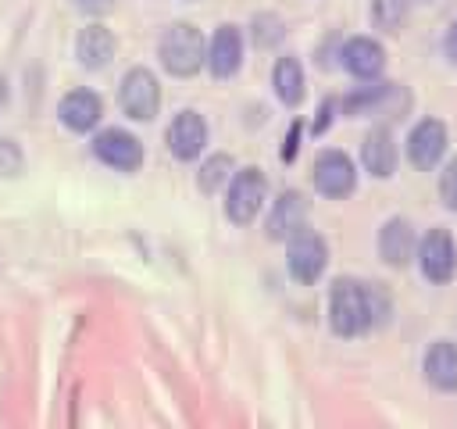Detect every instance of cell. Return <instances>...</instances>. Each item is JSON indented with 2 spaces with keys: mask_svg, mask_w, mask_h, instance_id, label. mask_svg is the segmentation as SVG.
<instances>
[{
  "mask_svg": "<svg viewBox=\"0 0 457 429\" xmlns=\"http://www.w3.org/2000/svg\"><path fill=\"white\" fill-rule=\"evenodd\" d=\"M4 100H7V79L0 75V107H4Z\"/></svg>",
  "mask_w": 457,
  "mask_h": 429,
  "instance_id": "cell-30",
  "label": "cell"
},
{
  "mask_svg": "<svg viewBox=\"0 0 457 429\" xmlns=\"http://www.w3.org/2000/svg\"><path fill=\"white\" fill-rule=\"evenodd\" d=\"M361 164L375 175V179H389L396 172V143H393V132L386 125L371 129L361 143Z\"/></svg>",
  "mask_w": 457,
  "mask_h": 429,
  "instance_id": "cell-16",
  "label": "cell"
},
{
  "mask_svg": "<svg viewBox=\"0 0 457 429\" xmlns=\"http://www.w3.org/2000/svg\"><path fill=\"white\" fill-rule=\"evenodd\" d=\"M325 265H328V247H325V240L314 229L303 225L300 232H293L286 240V268H289V275L296 282H303V286L318 282Z\"/></svg>",
  "mask_w": 457,
  "mask_h": 429,
  "instance_id": "cell-4",
  "label": "cell"
},
{
  "mask_svg": "<svg viewBox=\"0 0 457 429\" xmlns=\"http://www.w3.org/2000/svg\"><path fill=\"white\" fill-rule=\"evenodd\" d=\"M389 315L386 293L357 279H336L328 290V325L336 336H364L368 329L382 325Z\"/></svg>",
  "mask_w": 457,
  "mask_h": 429,
  "instance_id": "cell-1",
  "label": "cell"
},
{
  "mask_svg": "<svg viewBox=\"0 0 457 429\" xmlns=\"http://www.w3.org/2000/svg\"><path fill=\"white\" fill-rule=\"evenodd\" d=\"M378 254L393 268H403L414 257V229H411L407 218H389L378 229Z\"/></svg>",
  "mask_w": 457,
  "mask_h": 429,
  "instance_id": "cell-17",
  "label": "cell"
},
{
  "mask_svg": "<svg viewBox=\"0 0 457 429\" xmlns=\"http://www.w3.org/2000/svg\"><path fill=\"white\" fill-rule=\"evenodd\" d=\"M264 197H268V179H264L261 168L232 172L228 189H225V214H228V222L250 225L257 218V211L264 207Z\"/></svg>",
  "mask_w": 457,
  "mask_h": 429,
  "instance_id": "cell-3",
  "label": "cell"
},
{
  "mask_svg": "<svg viewBox=\"0 0 457 429\" xmlns=\"http://www.w3.org/2000/svg\"><path fill=\"white\" fill-rule=\"evenodd\" d=\"M443 50H446V57L457 64V18H453V25L446 29V43H443Z\"/></svg>",
  "mask_w": 457,
  "mask_h": 429,
  "instance_id": "cell-26",
  "label": "cell"
},
{
  "mask_svg": "<svg viewBox=\"0 0 457 429\" xmlns=\"http://www.w3.org/2000/svg\"><path fill=\"white\" fill-rule=\"evenodd\" d=\"M425 379L436 390H457V343L450 340H436L425 350Z\"/></svg>",
  "mask_w": 457,
  "mask_h": 429,
  "instance_id": "cell-18",
  "label": "cell"
},
{
  "mask_svg": "<svg viewBox=\"0 0 457 429\" xmlns=\"http://www.w3.org/2000/svg\"><path fill=\"white\" fill-rule=\"evenodd\" d=\"M353 186H357V168L343 150H321L314 157V189L321 197L339 200V197H350Z\"/></svg>",
  "mask_w": 457,
  "mask_h": 429,
  "instance_id": "cell-6",
  "label": "cell"
},
{
  "mask_svg": "<svg viewBox=\"0 0 457 429\" xmlns=\"http://www.w3.org/2000/svg\"><path fill=\"white\" fill-rule=\"evenodd\" d=\"M21 172V150L11 139H0V175H18Z\"/></svg>",
  "mask_w": 457,
  "mask_h": 429,
  "instance_id": "cell-25",
  "label": "cell"
},
{
  "mask_svg": "<svg viewBox=\"0 0 457 429\" xmlns=\"http://www.w3.org/2000/svg\"><path fill=\"white\" fill-rule=\"evenodd\" d=\"M418 265H421V275L428 282H450L453 272H457V247H453V236L446 229H432L425 232V240L418 243Z\"/></svg>",
  "mask_w": 457,
  "mask_h": 429,
  "instance_id": "cell-7",
  "label": "cell"
},
{
  "mask_svg": "<svg viewBox=\"0 0 457 429\" xmlns=\"http://www.w3.org/2000/svg\"><path fill=\"white\" fill-rule=\"evenodd\" d=\"M271 86H275V97L286 107H300V100L307 93V79H303L300 61L296 57H278L275 61V72H271Z\"/></svg>",
  "mask_w": 457,
  "mask_h": 429,
  "instance_id": "cell-19",
  "label": "cell"
},
{
  "mask_svg": "<svg viewBox=\"0 0 457 429\" xmlns=\"http://www.w3.org/2000/svg\"><path fill=\"white\" fill-rule=\"evenodd\" d=\"M164 139H168V150H171L175 161H196L207 147V125L196 111H179L171 118Z\"/></svg>",
  "mask_w": 457,
  "mask_h": 429,
  "instance_id": "cell-9",
  "label": "cell"
},
{
  "mask_svg": "<svg viewBox=\"0 0 457 429\" xmlns=\"http://www.w3.org/2000/svg\"><path fill=\"white\" fill-rule=\"evenodd\" d=\"M296 139H300V125H293V129H289V136H286V150H282V157H286V161L296 154Z\"/></svg>",
  "mask_w": 457,
  "mask_h": 429,
  "instance_id": "cell-27",
  "label": "cell"
},
{
  "mask_svg": "<svg viewBox=\"0 0 457 429\" xmlns=\"http://www.w3.org/2000/svg\"><path fill=\"white\" fill-rule=\"evenodd\" d=\"M232 157L228 154H211L204 164H200V175H196V182H200V189L204 193H218L228 179H232Z\"/></svg>",
  "mask_w": 457,
  "mask_h": 429,
  "instance_id": "cell-21",
  "label": "cell"
},
{
  "mask_svg": "<svg viewBox=\"0 0 457 429\" xmlns=\"http://www.w3.org/2000/svg\"><path fill=\"white\" fill-rule=\"evenodd\" d=\"M57 118L68 132H93L104 118V100L93 89H71L57 104Z\"/></svg>",
  "mask_w": 457,
  "mask_h": 429,
  "instance_id": "cell-12",
  "label": "cell"
},
{
  "mask_svg": "<svg viewBox=\"0 0 457 429\" xmlns=\"http://www.w3.org/2000/svg\"><path fill=\"white\" fill-rule=\"evenodd\" d=\"M157 54H161L164 72H171L175 79H189V75H196V72L204 68V61H207V43H204V36H200L196 25L175 21V25L164 29V36H161V43H157Z\"/></svg>",
  "mask_w": 457,
  "mask_h": 429,
  "instance_id": "cell-2",
  "label": "cell"
},
{
  "mask_svg": "<svg viewBox=\"0 0 457 429\" xmlns=\"http://www.w3.org/2000/svg\"><path fill=\"white\" fill-rule=\"evenodd\" d=\"M407 18V0H371V21L382 32H400Z\"/></svg>",
  "mask_w": 457,
  "mask_h": 429,
  "instance_id": "cell-23",
  "label": "cell"
},
{
  "mask_svg": "<svg viewBox=\"0 0 457 429\" xmlns=\"http://www.w3.org/2000/svg\"><path fill=\"white\" fill-rule=\"evenodd\" d=\"M443 154H446V125L439 118H421L411 129V136H407V157H411V164L421 168V172H428V168H436L443 161Z\"/></svg>",
  "mask_w": 457,
  "mask_h": 429,
  "instance_id": "cell-10",
  "label": "cell"
},
{
  "mask_svg": "<svg viewBox=\"0 0 457 429\" xmlns=\"http://www.w3.org/2000/svg\"><path fill=\"white\" fill-rule=\"evenodd\" d=\"M93 154L114 172H139V164H143V143L125 129L96 132L93 136Z\"/></svg>",
  "mask_w": 457,
  "mask_h": 429,
  "instance_id": "cell-8",
  "label": "cell"
},
{
  "mask_svg": "<svg viewBox=\"0 0 457 429\" xmlns=\"http://www.w3.org/2000/svg\"><path fill=\"white\" fill-rule=\"evenodd\" d=\"M118 104H121V111L129 118L150 122L157 114V107H161V86H157L154 72L150 68H129L121 86H118Z\"/></svg>",
  "mask_w": 457,
  "mask_h": 429,
  "instance_id": "cell-5",
  "label": "cell"
},
{
  "mask_svg": "<svg viewBox=\"0 0 457 429\" xmlns=\"http://www.w3.org/2000/svg\"><path fill=\"white\" fill-rule=\"evenodd\" d=\"M307 214H311V204H307V197L303 193H296V189H286V193H278V200L271 204V214H268V236L271 240H289L293 232H300L303 225H307Z\"/></svg>",
  "mask_w": 457,
  "mask_h": 429,
  "instance_id": "cell-13",
  "label": "cell"
},
{
  "mask_svg": "<svg viewBox=\"0 0 457 429\" xmlns=\"http://www.w3.org/2000/svg\"><path fill=\"white\" fill-rule=\"evenodd\" d=\"M75 4H79L82 11H93V14H96V11H107V7H111V0H75Z\"/></svg>",
  "mask_w": 457,
  "mask_h": 429,
  "instance_id": "cell-29",
  "label": "cell"
},
{
  "mask_svg": "<svg viewBox=\"0 0 457 429\" xmlns=\"http://www.w3.org/2000/svg\"><path fill=\"white\" fill-rule=\"evenodd\" d=\"M332 107H336L332 100H325V104H321V111H318V122H314V132H321V129L328 125V114H332Z\"/></svg>",
  "mask_w": 457,
  "mask_h": 429,
  "instance_id": "cell-28",
  "label": "cell"
},
{
  "mask_svg": "<svg viewBox=\"0 0 457 429\" xmlns=\"http://www.w3.org/2000/svg\"><path fill=\"white\" fill-rule=\"evenodd\" d=\"M250 36H253V43H257L261 50H271V46H278V43H282V36H286V29H282V18H278V14H271V11H264V14H253V21H250Z\"/></svg>",
  "mask_w": 457,
  "mask_h": 429,
  "instance_id": "cell-22",
  "label": "cell"
},
{
  "mask_svg": "<svg viewBox=\"0 0 457 429\" xmlns=\"http://www.w3.org/2000/svg\"><path fill=\"white\" fill-rule=\"evenodd\" d=\"M439 197H443V204L450 207V211H457V157L443 168V175H439Z\"/></svg>",
  "mask_w": 457,
  "mask_h": 429,
  "instance_id": "cell-24",
  "label": "cell"
},
{
  "mask_svg": "<svg viewBox=\"0 0 457 429\" xmlns=\"http://www.w3.org/2000/svg\"><path fill=\"white\" fill-rule=\"evenodd\" d=\"M204 64H207V72L214 79L236 75L239 64H243V32L236 25H218L211 43H207V61Z\"/></svg>",
  "mask_w": 457,
  "mask_h": 429,
  "instance_id": "cell-11",
  "label": "cell"
},
{
  "mask_svg": "<svg viewBox=\"0 0 457 429\" xmlns=\"http://www.w3.org/2000/svg\"><path fill=\"white\" fill-rule=\"evenodd\" d=\"M114 36H111V29L107 25H86L82 32H79V39H75V54H79V64L82 68H89V72H100V68H107L111 64V57H114Z\"/></svg>",
  "mask_w": 457,
  "mask_h": 429,
  "instance_id": "cell-15",
  "label": "cell"
},
{
  "mask_svg": "<svg viewBox=\"0 0 457 429\" xmlns=\"http://www.w3.org/2000/svg\"><path fill=\"white\" fill-rule=\"evenodd\" d=\"M339 57H343V68H346L353 79H375V75H382V68H386V50H382L371 36H353V39H346L343 50H339Z\"/></svg>",
  "mask_w": 457,
  "mask_h": 429,
  "instance_id": "cell-14",
  "label": "cell"
},
{
  "mask_svg": "<svg viewBox=\"0 0 457 429\" xmlns=\"http://www.w3.org/2000/svg\"><path fill=\"white\" fill-rule=\"evenodd\" d=\"M425 4H432V0H425Z\"/></svg>",
  "mask_w": 457,
  "mask_h": 429,
  "instance_id": "cell-31",
  "label": "cell"
},
{
  "mask_svg": "<svg viewBox=\"0 0 457 429\" xmlns=\"http://www.w3.org/2000/svg\"><path fill=\"white\" fill-rule=\"evenodd\" d=\"M396 89H400V86H393V82L361 86L357 93H350V97L343 100V107H346V114H353V118H361V114H378V111H386V100H389Z\"/></svg>",
  "mask_w": 457,
  "mask_h": 429,
  "instance_id": "cell-20",
  "label": "cell"
}]
</instances>
